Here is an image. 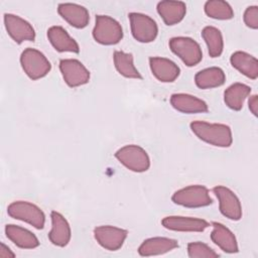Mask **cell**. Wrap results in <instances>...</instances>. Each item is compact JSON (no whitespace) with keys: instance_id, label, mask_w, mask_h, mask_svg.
I'll return each mask as SVG.
<instances>
[{"instance_id":"20","label":"cell","mask_w":258,"mask_h":258,"mask_svg":"<svg viewBox=\"0 0 258 258\" xmlns=\"http://www.w3.org/2000/svg\"><path fill=\"white\" fill-rule=\"evenodd\" d=\"M178 247V242L175 239L166 237H152L144 240L138 248V253L141 256H156L172 251Z\"/></svg>"},{"instance_id":"15","label":"cell","mask_w":258,"mask_h":258,"mask_svg":"<svg viewBox=\"0 0 258 258\" xmlns=\"http://www.w3.org/2000/svg\"><path fill=\"white\" fill-rule=\"evenodd\" d=\"M57 12L61 18L75 28H85L90 21V14L86 7L76 3H60Z\"/></svg>"},{"instance_id":"18","label":"cell","mask_w":258,"mask_h":258,"mask_svg":"<svg viewBox=\"0 0 258 258\" xmlns=\"http://www.w3.org/2000/svg\"><path fill=\"white\" fill-rule=\"evenodd\" d=\"M156 10L163 22L168 26H172L179 23L184 18L186 5L182 1L164 0L157 3Z\"/></svg>"},{"instance_id":"6","label":"cell","mask_w":258,"mask_h":258,"mask_svg":"<svg viewBox=\"0 0 258 258\" xmlns=\"http://www.w3.org/2000/svg\"><path fill=\"white\" fill-rule=\"evenodd\" d=\"M170 50L177 55L186 67H195L203 59L200 44L187 36H175L169 39Z\"/></svg>"},{"instance_id":"22","label":"cell","mask_w":258,"mask_h":258,"mask_svg":"<svg viewBox=\"0 0 258 258\" xmlns=\"http://www.w3.org/2000/svg\"><path fill=\"white\" fill-rule=\"evenodd\" d=\"M6 237L21 249H34L39 246L37 237L29 230L17 225L9 224L5 226Z\"/></svg>"},{"instance_id":"17","label":"cell","mask_w":258,"mask_h":258,"mask_svg":"<svg viewBox=\"0 0 258 258\" xmlns=\"http://www.w3.org/2000/svg\"><path fill=\"white\" fill-rule=\"evenodd\" d=\"M51 230L48 233L49 241L57 246L64 247L69 244L72 236L71 226L67 219L58 212L52 211L50 213Z\"/></svg>"},{"instance_id":"7","label":"cell","mask_w":258,"mask_h":258,"mask_svg":"<svg viewBox=\"0 0 258 258\" xmlns=\"http://www.w3.org/2000/svg\"><path fill=\"white\" fill-rule=\"evenodd\" d=\"M7 214L13 219L23 221L35 229L41 230L45 224V215L36 205L26 201H16L7 208Z\"/></svg>"},{"instance_id":"14","label":"cell","mask_w":258,"mask_h":258,"mask_svg":"<svg viewBox=\"0 0 258 258\" xmlns=\"http://www.w3.org/2000/svg\"><path fill=\"white\" fill-rule=\"evenodd\" d=\"M149 67L152 75L161 83H172L180 74L179 67L174 61L166 57H149Z\"/></svg>"},{"instance_id":"19","label":"cell","mask_w":258,"mask_h":258,"mask_svg":"<svg viewBox=\"0 0 258 258\" xmlns=\"http://www.w3.org/2000/svg\"><path fill=\"white\" fill-rule=\"evenodd\" d=\"M47 38L56 51L59 52H80L78 42L70 36L68 31L58 25H53L47 29Z\"/></svg>"},{"instance_id":"3","label":"cell","mask_w":258,"mask_h":258,"mask_svg":"<svg viewBox=\"0 0 258 258\" xmlns=\"http://www.w3.org/2000/svg\"><path fill=\"white\" fill-rule=\"evenodd\" d=\"M20 64L25 75L32 81L44 78L51 70L50 61L38 49L27 47L20 55Z\"/></svg>"},{"instance_id":"27","label":"cell","mask_w":258,"mask_h":258,"mask_svg":"<svg viewBox=\"0 0 258 258\" xmlns=\"http://www.w3.org/2000/svg\"><path fill=\"white\" fill-rule=\"evenodd\" d=\"M202 37L208 46L211 57H219L223 53L224 40L220 29L215 26H206L202 30Z\"/></svg>"},{"instance_id":"29","label":"cell","mask_w":258,"mask_h":258,"mask_svg":"<svg viewBox=\"0 0 258 258\" xmlns=\"http://www.w3.org/2000/svg\"><path fill=\"white\" fill-rule=\"evenodd\" d=\"M187 254L189 258H214L219 257L209 245L202 242H190L187 244Z\"/></svg>"},{"instance_id":"24","label":"cell","mask_w":258,"mask_h":258,"mask_svg":"<svg viewBox=\"0 0 258 258\" xmlns=\"http://www.w3.org/2000/svg\"><path fill=\"white\" fill-rule=\"evenodd\" d=\"M226 75L221 68L211 67L198 72L195 76V83L202 90L221 87L225 84Z\"/></svg>"},{"instance_id":"21","label":"cell","mask_w":258,"mask_h":258,"mask_svg":"<svg viewBox=\"0 0 258 258\" xmlns=\"http://www.w3.org/2000/svg\"><path fill=\"white\" fill-rule=\"evenodd\" d=\"M213 231L211 233L212 241L226 253H237L239 251L237 239L234 233L221 223L213 222Z\"/></svg>"},{"instance_id":"30","label":"cell","mask_w":258,"mask_h":258,"mask_svg":"<svg viewBox=\"0 0 258 258\" xmlns=\"http://www.w3.org/2000/svg\"><path fill=\"white\" fill-rule=\"evenodd\" d=\"M244 23L251 29L258 28V6L252 5L246 8L243 15Z\"/></svg>"},{"instance_id":"32","label":"cell","mask_w":258,"mask_h":258,"mask_svg":"<svg viewBox=\"0 0 258 258\" xmlns=\"http://www.w3.org/2000/svg\"><path fill=\"white\" fill-rule=\"evenodd\" d=\"M0 257L1 258H13L15 257V254L7 247L4 243L0 244Z\"/></svg>"},{"instance_id":"28","label":"cell","mask_w":258,"mask_h":258,"mask_svg":"<svg viewBox=\"0 0 258 258\" xmlns=\"http://www.w3.org/2000/svg\"><path fill=\"white\" fill-rule=\"evenodd\" d=\"M205 13L214 19L229 20L234 17V11L231 5L223 0H210L205 3Z\"/></svg>"},{"instance_id":"13","label":"cell","mask_w":258,"mask_h":258,"mask_svg":"<svg viewBox=\"0 0 258 258\" xmlns=\"http://www.w3.org/2000/svg\"><path fill=\"white\" fill-rule=\"evenodd\" d=\"M161 225L167 230L176 232H203L210 227V223L204 219L183 216L165 217Z\"/></svg>"},{"instance_id":"23","label":"cell","mask_w":258,"mask_h":258,"mask_svg":"<svg viewBox=\"0 0 258 258\" xmlns=\"http://www.w3.org/2000/svg\"><path fill=\"white\" fill-rule=\"evenodd\" d=\"M230 62L234 69L245 77L256 80L258 77V60L252 54L245 51H235L230 57Z\"/></svg>"},{"instance_id":"31","label":"cell","mask_w":258,"mask_h":258,"mask_svg":"<svg viewBox=\"0 0 258 258\" xmlns=\"http://www.w3.org/2000/svg\"><path fill=\"white\" fill-rule=\"evenodd\" d=\"M248 105H249V109H250L251 113L255 117H257V113H258V97H257V95H252L249 98Z\"/></svg>"},{"instance_id":"1","label":"cell","mask_w":258,"mask_h":258,"mask_svg":"<svg viewBox=\"0 0 258 258\" xmlns=\"http://www.w3.org/2000/svg\"><path fill=\"white\" fill-rule=\"evenodd\" d=\"M189 127L199 139L210 145L227 148L233 143L232 130L226 124L194 121L189 124Z\"/></svg>"},{"instance_id":"12","label":"cell","mask_w":258,"mask_h":258,"mask_svg":"<svg viewBox=\"0 0 258 258\" xmlns=\"http://www.w3.org/2000/svg\"><path fill=\"white\" fill-rule=\"evenodd\" d=\"M127 236V230L110 225L99 226L94 229V237L97 243L109 251L119 250L123 246Z\"/></svg>"},{"instance_id":"10","label":"cell","mask_w":258,"mask_h":258,"mask_svg":"<svg viewBox=\"0 0 258 258\" xmlns=\"http://www.w3.org/2000/svg\"><path fill=\"white\" fill-rule=\"evenodd\" d=\"M213 192L219 201V209L223 216L232 221H239L242 218V205L236 194L224 185H217Z\"/></svg>"},{"instance_id":"4","label":"cell","mask_w":258,"mask_h":258,"mask_svg":"<svg viewBox=\"0 0 258 258\" xmlns=\"http://www.w3.org/2000/svg\"><path fill=\"white\" fill-rule=\"evenodd\" d=\"M115 157L121 164L133 172H144L150 167L149 155L139 145H125L115 152Z\"/></svg>"},{"instance_id":"25","label":"cell","mask_w":258,"mask_h":258,"mask_svg":"<svg viewBox=\"0 0 258 258\" xmlns=\"http://www.w3.org/2000/svg\"><path fill=\"white\" fill-rule=\"evenodd\" d=\"M251 94V88L242 83H234L224 92V102L228 108L234 111H240L244 102Z\"/></svg>"},{"instance_id":"8","label":"cell","mask_w":258,"mask_h":258,"mask_svg":"<svg viewBox=\"0 0 258 258\" xmlns=\"http://www.w3.org/2000/svg\"><path fill=\"white\" fill-rule=\"evenodd\" d=\"M128 17L131 33L137 41L149 43L155 40L158 34V26L153 18L139 12H131Z\"/></svg>"},{"instance_id":"26","label":"cell","mask_w":258,"mask_h":258,"mask_svg":"<svg viewBox=\"0 0 258 258\" xmlns=\"http://www.w3.org/2000/svg\"><path fill=\"white\" fill-rule=\"evenodd\" d=\"M113 60L116 71L124 78L142 80V76L134 64L132 53L115 50L113 54Z\"/></svg>"},{"instance_id":"16","label":"cell","mask_w":258,"mask_h":258,"mask_svg":"<svg viewBox=\"0 0 258 258\" xmlns=\"http://www.w3.org/2000/svg\"><path fill=\"white\" fill-rule=\"evenodd\" d=\"M170 105L173 109L183 114L207 113L209 111V107L204 100L184 93L172 94L170 97Z\"/></svg>"},{"instance_id":"2","label":"cell","mask_w":258,"mask_h":258,"mask_svg":"<svg viewBox=\"0 0 258 258\" xmlns=\"http://www.w3.org/2000/svg\"><path fill=\"white\" fill-rule=\"evenodd\" d=\"M94 39L103 45H114L123 38L121 24L109 15H97L93 29Z\"/></svg>"},{"instance_id":"9","label":"cell","mask_w":258,"mask_h":258,"mask_svg":"<svg viewBox=\"0 0 258 258\" xmlns=\"http://www.w3.org/2000/svg\"><path fill=\"white\" fill-rule=\"evenodd\" d=\"M59 71L64 83L71 88L86 85L89 83L91 78L89 70L76 58L60 59Z\"/></svg>"},{"instance_id":"5","label":"cell","mask_w":258,"mask_h":258,"mask_svg":"<svg viewBox=\"0 0 258 258\" xmlns=\"http://www.w3.org/2000/svg\"><path fill=\"white\" fill-rule=\"evenodd\" d=\"M171 201L178 206L185 208H203L213 204L209 189L202 184H191L176 190Z\"/></svg>"},{"instance_id":"11","label":"cell","mask_w":258,"mask_h":258,"mask_svg":"<svg viewBox=\"0 0 258 258\" xmlns=\"http://www.w3.org/2000/svg\"><path fill=\"white\" fill-rule=\"evenodd\" d=\"M4 25L9 36L18 44L23 41H34L35 39V30L33 26L18 15L5 13Z\"/></svg>"}]
</instances>
